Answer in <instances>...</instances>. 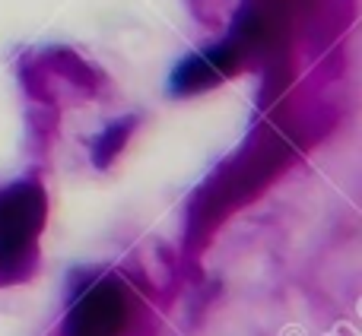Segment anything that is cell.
I'll return each mask as SVG.
<instances>
[{"mask_svg":"<svg viewBox=\"0 0 362 336\" xmlns=\"http://www.w3.org/2000/svg\"><path fill=\"white\" fill-rule=\"evenodd\" d=\"M42 219V200L29 184L10 187L0 193V267L25 254Z\"/></svg>","mask_w":362,"mask_h":336,"instance_id":"6da1fadb","label":"cell"},{"mask_svg":"<svg viewBox=\"0 0 362 336\" xmlns=\"http://www.w3.org/2000/svg\"><path fill=\"white\" fill-rule=\"evenodd\" d=\"M121 320H124L121 295L112 286H95L70 311V333L74 336H115Z\"/></svg>","mask_w":362,"mask_h":336,"instance_id":"7a4b0ae2","label":"cell"}]
</instances>
